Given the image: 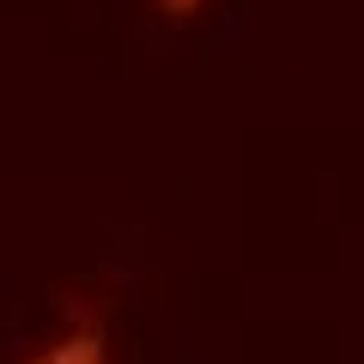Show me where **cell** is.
I'll return each instance as SVG.
<instances>
[{
    "mask_svg": "<svg viewBox=\"0 0 364 364\" xmlns=\"http://www.w3.org/2000/svg\"><path fill=\"white\" fill-rule=\"evenodd\" d=\"M200 6H213V0H152V13H158V18H195Z\"/></svg>",
    "mask_w": 364,
    "mask_h": 364,
    "instance_id": "7a4b0ae2",
    "label": "cell"
},
{
    "mask_svg": "<svg viewBox=\"0 0 364 364\" xmlns=\"http://www.w3.org/2000/svg\"><path fill=\"white\" fill-rule=\"evenodd\" d=\"M25 364H109V328L104 316H73L43 352H31Z\"/></svg>",
    "mask_w": 364,
    "mask_h": 364,
    "instance_id": "6da1fadb",
    "label": "cell"
}]
</instances>
